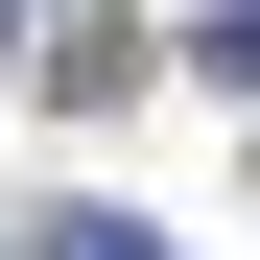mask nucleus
Instances as JSON below:
<instances>
[{
	"label": "nucleus",
	"mask_w": 260,
	"mask_h": 260,
	"mask_svg": "<svg viewBox=\"0 0 260 260\" xmlns=\"http://www.w3.org/2000/svg\"><path fill=\"white\" fill-rule=\"evenodd\" d=\"M189 71H213V95H260V0H189Z\"/></svg>",
	"instance_id": "f257e3e1"
},
{
	"label": "nucleus",
	"mask_w": 260,
	"mask_h": 260,
	"mask_svg": "<svg viewBox=\"0 0 260 260\" xmlns=\"http://www.w3.org/2000/svg\"><path fill=\"white\" fill-rule=\"evenodd\" d=\"M24 260H166V237H142V213H48Z\"/></svg>",
	"instance_id": "f03ea898"
}]
</instances>
